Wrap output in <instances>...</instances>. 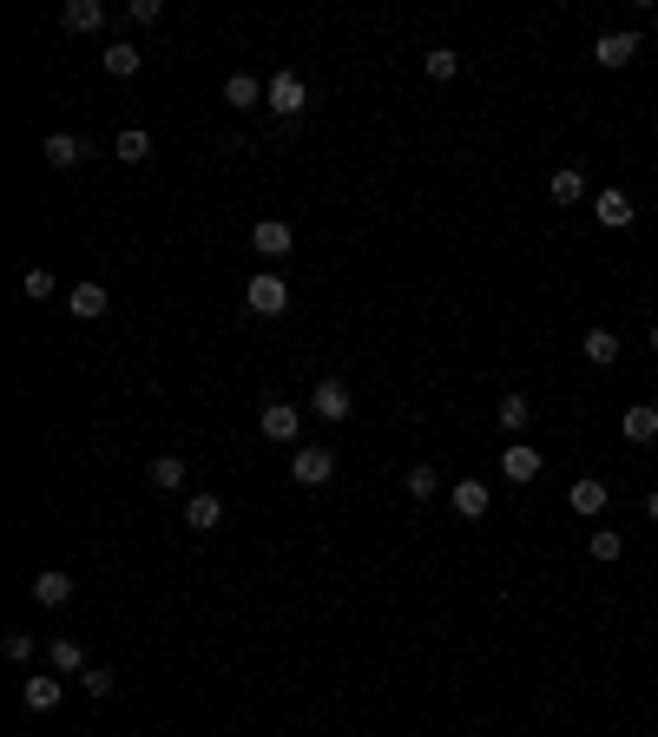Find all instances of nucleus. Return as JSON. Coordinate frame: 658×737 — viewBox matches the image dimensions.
Listing matches in <instances>:
<instances>
[{
  "label": "nucleus",
  "mask_w": 658,
  "mask_h": 737,
  "mask_svg": "<svg viewBox=\"0 0 658 737\" xmlns=\"http://www.w3.org/2000/svg\"><path fill=\"white\" fill-rule=\"evenodd\" d=\"M244 310L251 316H283L290 310V283H283L277 270H257V277L244 283Z\"/></svg>",
  "instance_id": "f257e3e1"
},
{
  "label": "nucleus",
  "mask_w": 658,
  "mask_h": 737,
  "mask_svg": "<svg viewBox=\"0 0 658 737\" xmlns=\"http://www.w3.org/2000/svg\"><path fill=\"white\" fill-rule=\"evenodd\" d=\"M303 99H310V86H303V73H290V66L264 79V106L283 112V119H290V112H303Z\"/></svg>",
  "instance_id": "f03ea898"
},
{
  "label": "nucleus",
  "mask_w": 658,
  "mask_h": 737,
  "mask_svg": "<svg viewBox=\"0 0 658 737\" xmlns=\"http://www.w3.org/2000/svg\"><path fill=\"white\" fill-rule=\"evenodd\" d=\"M310 408L323 415V422H349V408H356V402H349V382L343 376H323V382H316V395H310Z\"/></svg>",
  "instance_id": "7ed1b4c3"
},
{
  "label": "nucleus",
  "mask_w": 658,
  "mask_h": 737,
  "mask_svg": "<svg viewBox=\"0 0 658 737\" xmlns=\"http://www.w3.org/2000/svg\"><path fill=\"white\" fill-rule=\"evenodd\" d=\"M290 244H297V231H290L283 218H257L251 224V251L257 257H290Z\"/></svg>",
  "instance_id": "20e7f679"
},
{
  "label": "nucleus",
  "mask_w": 658,
  "mask_h": 737,
  "mask_svg": "<svg viewBox=\"0 0 658 737\" xmlns=\"http://www.w3.org/2000/svg\"><path fill=\"white\" fill-rule=\"evenodd\" d=\"M257 428H264L270 441H297L303 435V408L297 402H270L264 415H257Z\"/></svg>",
  "instance_id": "39448f33"
},
{
  "label": "nucleus",
  "mask_w": 658,
  "mask_h": 737,
  "mask_svg": "<svg viewBox=\"0 0 658 737\" xmlns=\"http://www.w3.org/2000/svg\"><path fill=\"white\" fill-rule=\"evenodd\" d=\"M290 474H297L303 487H323L329 474H336V455H329V448H297V461H290Z\"/></svg>",
  "instance_id": "423d86ee"
},
{
  "label": "nucleus",
  "mask_w": 658,
  "mask_h": 737,
  "mask_svg": "<svg viewBox=\"0 0 658 737\" xmlns=\"http://www.w3.org/2000/svg\"><path fill=\"white\" fill-rule=\"evenodd\" d=\"M593 218L606 224V231H626V224L639 218V211H632V198H626V191H599V198H593Z\"/></svg>",
  "instance_id": "0eeeda50"
},
{
  "label": "nucleus",
  "mask_w": 658,
  "mask_h": 737,
  "mask_svg": "<svg viewBox=\"0 0 658 737\" xmlns=\"http://www.w3.org/2000/svg\"><path fill=\"white\" fill-rule=\"evenodd\" d=\"M60 27L66 33H99V27H106V7H99V0H66V7H60Z\"/></svg>",
  "instance_id": "6e6552de"
},
{
  "label": "nucleus",
  "mask_w": 658,
  "mask_h": 737,
  "mask_svg": "<svg viewBox=\"0 0 658 737\" xmlns=\"http://www.w3.org/2000/svg\"><path fill=\"white\" fill-rule=\"evenodd\" d=\"M224 106H237V112L264 106V79H257V73H231V79H224Z\"/></svg>",
  "instance_id": "1a4fd4ad"
},
{
  "label": "nucleus",
  "mask_w": 658,
  "mask_h": 737,
  "mask_svg": "<svg viewBox=\"0 0 658 737\" xmlns=\"http://www.w3.org/2000/svg\"><path fill=\"white\" fill-rule=\"evenodd\" d=\"M619 435H626V441H652L658 435V402H632L626 415H619Z\"/></svg>",
  "instance_id": "9d476101"
},
{
  "label": "nucleus",
  "mask_w": 658,
  "mask_h": 737,
  "mask_svg": "<svg viewBox=\"0 0 658 737\" xmlns=\"http://www.w3.org/2000/svg\"><path fill=\"white\" fill-rule=\"evenodd\" d=\"M632 53H639V33H599V40H593V60L599 66H626Z\"/></svg>",
  "instance_id": "9b49d317"
},
{
  "label": "nucleus",
  "mask_w": 658,
  "mask_h": 737,
  "mask_svg": "<svg viewBox=\"0 0 658 737\" xmlns=\"http://www.w3.org/2000/svg\"><path fill=\"white\" fill-rule=\"evenodd\" d=\"M566 507H573V514H586V520H593L599 507H606V481H599V474H586V481H573V487H566Z\"/></svg>",
  "instance_id": "f8f14e48"
},
{
  "label": "nucleus",
  "mask_w": 658,
  "mask_h": 737,
  "mask_svg": "<svg viewBox=\"0 0 658 737\" xmlns=\"http://www.w3.org/2000/svg\"><path fill=\"white\" fill-rule=\"evenodd\" d=\"M60 698H66V685H60V678H40V672H33L27 685H20V705H27V711H53Z\"/></svg>",
  "instance_id": "ddd939ff"
},
{
  "label": "nucleus",
  "mask_w": 658,
  "mask_h": 737,
  "mask_svg": "<svg viewBox=\"0 0 658 737\" xmlns=\"http://www.w3.org/2000/svg\"><path fill=\"white\" fill-rule=\"evenodd\" d=\"M501 474H507V481H533V474H540V448H527V441H507Z\"/></svg>",
  "instance_id": "4468645a"
},
{
  "label": "nucleus",
  "mask_w": 658,
  "mask_h": 737,
  "mask_svg": "<svg viewBox=\"0 0 658 737\" xmlns=\"http://www.w3.org/2000/svg\"><path fill=\"white\" fill-rule=\"evenodd\" d=\"M79 158H86V139H79V132H53V139H47V165H53V172H73Z\"/></svg>",
  "instance_id": "2eb2a0df"
},
{
  "label": "nucleus",
  "mask_w": 658,
  "mask_h": 737,
  "mask_svg": "<svg viewBox=\"0 0 658 737\" xmlns=\"http://www.w3.org/2000/svg\"><path fill=\"white\" fill-rule=\"evenodd\" d=\"M218 520H224V501H218V494H191V501H185V527H198V534H211Z\"/></svg>",
  "instance_id": "dca6fc26"
},
{
  "label": "nucleus",
  "mask_w": 658,
  "mask_h": 737,
  "mask_svg": "<svg viewBox=\"0 0 658 737\" xmlns=\"http://www.w3.org/2000/svg\"><path fill=\"white\" fill-rule=\"evenodd\" d=\"M112 152H119V165H145V158H152V132H145V126H126L119 139H112Z\"/></svg>",
  "instance_id": "f3484780"
},
{
  "label": "nucleus",
  "mask_w": 658,
  "mask_h": 737,
  "mask_svg": "<svg viewBox=\"0 0 658 737\" xmlns=\"http://www.w3.org/2000/svg\"><path fill=\"white\" fill-rule=\"evenodd\" d=\"M487 501H494V494H487V481H455V514H461V520H481Z\"/></svg>",
  "instance_id": "a211bd4d"
},
{
  "label": "nucleus",
  "mask_w": 658,
  "mask_h": 737,
  "mask_svg": "<svg viewBox=\"0 0 658 737\" xmlns=\"http://www.w3.org/2000/svg\"><path fill=\"white\" fill-rule=\"evenodd\" d=\"M139 66H145V53L132 47V40H112V47H106V73H112V79H132Z\"/></svg>",
  "instance_id": "6ab92c4d"
},
{
  "label": "nucleus",
  "mask_w": 658,
  "mask_h": 737,
  "mask_svg": "<svg viewBox=\"0 0 658 737\" xmlns=\"http://www.w3.org/2000/svg\"><path fill=\"white\" fill-rule=\"evenodd\" d=\"M33 599H40V606H66V599H73V573H40V580H33Z\"/></svg>",
  "instance_id": "aec40b11"
},
{
  "label": "nucleus",
  "mask_w": 658,
  "mask_h": 737,
  "mask_svg": "<svg viewBox=\"0 0 658 737\" xmlns=\"http://www.w3.org/2000/svg\"><path fill=\"white\" fill-rule=\"evenodd\" d=\"M547 191H553V204H580L586 198V178L573 172V165H560V172L547 178Z\"/></svg>",
  "instance_id": "412c9836"
},
{
  "label": "nucleus",
  "mask_w": 658,
  "mask_h": 737,
  "mask_svg": "<svg viewBox=\"0 0 658 737\" xmlns=\"http://www.w3.org/2000/svg\"><path fill=\"white\" fill-rule=\"evenodd\" d=\"M586 362H593V369H612V362H619V336H612V330H586Z\"/></svg>",
  "instance_id": "4be33fe9"
},
{
  "label": "nucleus",
  "mask_w": 658,
  "mask_h": 737,
  "mask_svg": "<svg viewBox=\"0 0 658 737\" xmlns=\"http://www.w3.org/2000/svg\"><path fill=\"white\" fill-rule=\"evenodd\" d=\"M73 316H86V323H93V316H106V290H99V283H73Z\"/></svg>",
  "instance_id": "5701e85b"
},
{
  "label": "nucleus",
  "mask_w": 658,
  "mask_h": 737,
  "mask_svg": "<svg viewBox=\"0 0 658 737\" xmlns=\"http://www.w3.org/2000/svg\"><path fill=\"white\" fill-rule=\"evenodd\" d=\"M494 415H501V428H507V435H520V428H527V415H533V408H527V395H520V389H507Z\"/></svg>",
  "instance_id": "b1692460"
},
{
  "label": "nucleus",
  "mask_w": 658,
  "mask_h": 737,
  "mask_svg": "<svg viewBox=\"0 0 658 737\" xmlns=\"http://www.w3.org/2000/svg\"><path fill=\"white\" fill-rule=\"evenodd\" d=\"M145 474H152V487H165V494H172V487H185V461H178V455H158Z\"/></svg>",
  "instance_id": "393cba45"
},
{
  "label": "nucleus",
  "mask_w": 658,
  "mask_h": 737,
  "mask_svg": "<svg viewBox=\"0 0 658 737\" xmlns=\"http://www.w3.org/2000/svg\"><path fill=\"white\" fill-rule=\"evenodd\" d=\"M53 672H86V645H79V639H53Z\"/></svg>",
  "instance_id": "a878e982"
},
{
  "label": "nucleus",
  "mask_w": 658,
  "mask_h": 737,
  "mask_svg": "<svg viewBox=\"0 0 658 737\" xmlns=\"http://www.w3.org/2000/svg\"><path fill=\"white\" fill-rule=\"evenodd\" d=\"M422 66H428V79H455V73H461V53H455V47H428Z\"/></svg>",
  "instance_id": "bb28decb"
},
{
  "label": "nucleus",
  "mask_w": 658,
  "mask_h": 737,
  "mask_svg": "<svg viewBox=\"0 0 658 737\" xmlns=\"http://www.w3.org/2000/svg\"><path fill=\"white\" fill-rule=\"evenodd\" d=\"M619 553H626V534H619V527H599V534H593V560H619Z\"/></svg>",
  "instance_id": "cd10ccee"
},
{
  "label": "nucleus",
  "mask_w": 658,
  "mask_h": 737,
  "mask_svg": "<svg viewBox=\"0 0 658 737\" xmlns=\"http://www.w3.org/2000/svg\"><path fill=\"white\" fill-rule=\"evenodd\" d=\"M435 487H441V474H435V468H408V494H415V501H428Z\"/></svg>",
  "instance_id": "c85d7f7f"
},
{
  "label": "nucleus",
  "mask_w": 658,
  "mask_h": 737,
  "mask_svg": "<svg viewBox=\"0 0 658 737\" xmlns=\"http://www.w3.org/2000/svg\"><path fill=\"white\" fill-rule=\"evenodd\" d=\"M79 685L93 691V698H106V691H112V685H119V678H112V672H106V665H86V672H79Z\"/></svg>",
  "instance_id": "c756f323"
},
{
  "label": "nucleus",
  "mask_w": 658,
  "mask_h": 737,
  "mask_svg": "<svg viewBox=\"0 0 658 737\" xmlns=\"http://www.w3.org/2000/svg\"><path fill=\"white\" fill-rule=\"evenodd\" d=\"M27 297H33V303L53 297V270H27Z\"/></svg>",
  "instance_id": "7c9ffc66"
},
{
  "label": "nucleus",
  "mask_w": 658,
  "mask_h": 737,
  "mask_svg": "<svg viewBox=\"0 0 658 737\" xmlns=\"http://www.w3.org/2000/svg\"><path fill=\"white\" fill-rule=\"evenodd\" d=\"M0 645H7V659H33V632H7Z\"/></svg>",
  "instance_id": "2f4dec72"
},
{
  "label": "nucleus",
  "mask_w": 658,
  "mask_h": 737,
  "mask_svg": "<svg viewBox=\"0 0 658 737\" xmlns=\"http://www.w3.org/2000/svg\"><path fill=\"white\" fill-rule=\"evenodd\" d=\"M126 20H139V27H152V20H158V0H132V7H126Z\"/></svg>",
  "instance_id": "473e14b6"
},
{
  "label": "nucleus",
  "mask_w": 658,
  "mask_h": 737,
  "mask_svg": "<svg viewBox=\"0 0 658 737\" xmlns=\"http://www.w3.org/2000/svg\"><path fill=\"white\" fill-rule=\"evenodd\" d=\"M645 514H652V520H658V487H652V501H645Z\"/></svg>",
  "instance_id": "72a5a7b5"
},
{
  "label": "nucleus",
  "mask_w": 658,
  "mask_h": 737,
  "mask_svg": "<svg viewBox=\"0 0 658 737\" xmlns=\"http://www.w3.org/2000/svg\"><path fill=\"white\" fill-rule=\"evenodd\" d=\"M652 349H658V323H652Z\"/></svg>",
  "instance_id": "f704fd0d"
},
{
  "label": "nucleus",
  "mask_w": 658,
  "mask_h": 737,
  "mask_svg": "<svg viewBox=\"0 0 658 737\" xmlns=\"http://www.w3.org/2000/svg\"><path fill=\"white\" fill-rule=\"evenodd\" d=\"M652 27H658V14H652Z\"/></svg>",
  "instance_id": "c9c22d12"
}]
</instances>
